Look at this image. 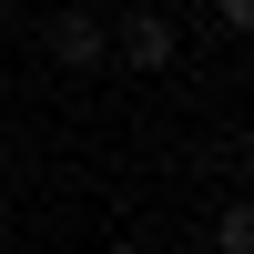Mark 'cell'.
I'll return each mask as SVG.
<instances>
[{"label": "cell", "instance_id": "cell-1", "mask_svg": "<svg viewBox=\"0 0 254 254\" xmlns=\"http://www.w3.org/2000/svg\"><path fill=\"white\" fill-rule=\"evenodd\" d=\"M173 51H183V31L163 10H132V20H122V61H132V71H163Z\"/></svg>", "mask_w": 254, "mask_h": 254}, {"label": "cell", "instance_id": "cell-2", "mask_svg": "<svg viewBox=\"0 0 254 254\" xmlns=\"http://www.w3.org/2000/svg\"><path fill=\"white\" fill-rule=\"evenodd\" d=\"M102 51H112V41H102L92 10H61V20H51V61H61V71H92Z\"/></svg>", "mask_w": 254, "mask_h": 254}, {"label": "cell", "instance_id": "cell-3", "mask_svg": "<svg viewBox=\"0 0 254 254\" xmlns=\"http://www.w3.org/2000/svg\"><path fill=\"white\" fill-rule=\"evenodd\" d=\"M214 244H224V254H244V244H254V214H244V203H224V214H214Z\"/></svg>", "mask_w": 254, "mask_h": 254}, {"label": "cell", "instance_id": "cell-4", "mask_svg": "<svg viewBox=\"0 0 254 254\" xmlns=\"http://www.w3.org/2000/svg\"><path fill=\"white\" fill-rule=\"evenodd\" d=\"M214 20L224 31H254V0H214Z\"/></svg>", "mask_w": 254, "mask_h": 254}, {"label": "cell", "instance_id": "cell-5", "mask_svg": "<svg viewBox=\"0 0 254 254\" xmlns=\"http://www.w3.org/2000/svg\"><path fill=\"white\" fill-rule=\"evenodd\" d=\"M112 10H153V0H112Z\"/></svg>", "mask_w": 254, "mask_h": 254}]
</instances>
